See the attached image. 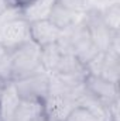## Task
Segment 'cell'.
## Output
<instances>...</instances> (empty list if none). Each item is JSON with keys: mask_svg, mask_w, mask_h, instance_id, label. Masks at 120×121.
<instances>
[{"mask_svg": "<svg viewBox=\"0 0 120 121\" xmlns=\"http://www.w3.org/2000/svg\"><path fill=\"white\" fill-rule=\"evenodd\" d=\"M30 41V23L20 13V9L11 7L0 16V44L9 51Z\"/></svg>", "mask_w": 120, "mask_h": 121, "instance_id": "cell-1", "label": "cell"}, {"mask_svg": "<svg viewBox=\"0 0 120 121\" xmlns=\"http://www.w3.org/2000/svg\"><path fill=\"white\" fill-rule=\"evenodd\" d=\"M41 48L28 41L10 51V66H11V82L27 78L34 73L44 72L40 59Z\"/></svg>", "mask_w": 120, "mask_h": 121, "instance_id": "cell-2", "label": "cell"}, {"mask_svg": "<svg viewBox=\"0 0 120 121\" xmlns=\"http://www.w3.org/2000/svg\"><path fill=\"white\" fill-rule=\"evenodd\" d=\"M74 89H65L51 80L50 94L42 101L44 117L48 121H65L68 118L71 111L78 106Z\"/></svg>", "mask_w": 120, "mask_h": 121, "instance_id": "cell-3", "label": "cell"}, {"mask_svg": "<svg viewBox=\"0 0 120 121\" xmlns=\"http://www.w3.org/2000/svg\"><path fill=\"white\" fill-rule=\"evenodd\" d=\"M21 100L44 101L51 90V75L45 72L34 73L13 82Z\"/></svg>", "mask_w": 120, "mask_h": 121, "instance_id": "cell-4", "label": "cell"}, {"mask_svg": "<svg viewBox=\"0 0 120 121\" xmlns=\"http://www.w3.org/2000/svg\"><path fill=\"white\" fill-rule=\"evenodd\" d=\"M83 21H85L88 32H89L95 47L97 48V51L99 52L109 51L113 39L120 32H113L112 30H109L107 26L102 21V18L99 16V11H95V10H90L85 14Z\"/></svg>", "mask_w": 120, "mask_h": 121, "instance_id": "cell-5", "label": "cell"}, {"mask_svg": "<svg viewBox=\"0 0 120 121\" xmlns=\"http://www.w3.org/2000/svg\"><path fill=\"white\" fill-rule=\"evenodd\" d=\"M83 85L86 90L105 106H109L110 103L119 100V83H113L102 76L86 73Z\"/></svg>", "mask_w": 120, "mask_h": 121, "instance_id": "cell-6", "label": "cell"}, {"mask_svg": "<svg viewBox=\"0 0 120 121\" xmlns=\"http://www.w3.org/2000/svg\"><path fill=\"white\" fill-rule=\"evenodd\" d=\"M64 31L60 30L50 20L30 23V39L35 42L40 48L58 42Z\"/></svg>", "mask_w": 120, "mask_h": 121, "instance_id": "cell-7", "label": "cell"}, {"mask_svg": "<svg viewBox=\"0 0 120 121\" xmlns=\"http://www.w3.org/2000/svg\"><path fill=\"white\" fill-rule=\"evenodd\" d=\"M57 0H32L27 6L20 9L21 17L27 23H35L48 20Z\"/></svg>", "mask_w": 120, "mask_h": 121, "instance_id": "cell-8", "label": "cell"}, {"mask_svg": "<svg viewBox=\"0 0 120 121\" xmlns=\"http://www.w3.org/2000/svg\"><path fill=\"white\" fill-rule=\"evenodd\" d=\"M21 99L16 90V86L13 82H7L4 90L0 97V118L3 121H11L14 117V113L20 104Z\"/></svg>", "mask_w": 120, "mask_h": 121, "instance_id": "cell-9", "label": "cell"}, {"mask_svg": "<svg viewBox=\"0 0 120 121\" xmlns=\"http://www.w3.org/2000/svg\"><path fill=\"white\" fill-rule=\"evenodd\" d=\"M85 14H78V13H74L68 9H65L64 6H61L60 3L57 1L52 11H51V16H50V21L52 24H55L60 30L65 31L71 27H74L75 24L81 23L83 20Z\"/></svg>", "mask_w": 120, "mask_h": 121, "instance_id": "cell-10", "label": "cell"}, {"mask_svg": "<svg viewBox=\"0 0 120 121\" xmlns=\"http://www.w3.org/2000/svg\"><path fill=\"white\" fill-rule=\"evenodd\" d=\"M44 117V107L41 101L21 100L11 121H41Z\"/></svg>", "mask_w": 120, "mask_h": 121, "instance_id": "cell-11", "label": "cell"}, {"mask_svg": "<svg viewBox=\"0 0 120 121\" xmlns=\"http://www.w3.org/2000/svg\"><path fill=\"white\" fill-rule=\"evenodd\" d=\"M62 55H64V51L61 49L58 42L42 47L40 51V59H41L42 70L48 75H52L60 63Z\"/></svg>", "mask_w": 120, "mask_h": 121, "instance_id": "cell-12", "label": "cell"}, {"mask_svg": "<svg viewBox=\"0 0 120 121\" xmlns=\"http://www.w3.org/2000/svg\"><path fill=\"white\" fill-rule=\"evenodd\" d=\"M86 68L74 54H64L52 75H85Z\"/></svg>", "mask_w": 120, "mask_h": 121, "instance_id": "cell-13", "label": "cell"}, {"mask_svg": "<svg viewBox=\"0 0 120 121\" xmlns=\"http://www.w3.org/2000/svg\"><path fill=\"white\" fill-rule=\"evenodd\" d=\"M119 73H120V56L112 52H105L102 68L99 72V76L113 82L119 83Z\"/></svg>", "mask_w": 120, "mask_h": 121, "instance_id": "cell-14", "label": "cell"}, {"mask_svg": "<svg viewBox=\"0 0 120 121\" xmlns=\"http://www.w3.org/2000/svg\"><path fill=\"white\" fill-rule=\"evenodd\" d=\"M102 21L113 32H120V3L110 4L99 11Z\"/></svg>", "mask_w": 120, "mask_h": 121, "instance_id": "cell-15", "label": "cell"}, {"mask_svg": "<svg viewBox=\"0 0 120 121\" xmlns=\"http://www.w3.org/2000/svg\"><path fill=\"white\" fill-rule=\"evenodd\" d=\"M65 121H102L95 113H92L89 108L82 107V106H76L71 114L68 116V118Z\"/></svg>", "mask_w": 120, "mask_h": 121, "instance_id": "cell-16", "label": "cell"}, {"mask_svg": "<svg viewBox=\"0 0 120 121\" xmlns=\"http://www.w3.org/2000/svg\"><path fill=\"white\" fill-rule=\"evenodd\" d=\"M61 6L65 9L78 13V14H86L88 13V3L86 0H57Z\"/></svg>", "mask_w": 120, "mask_h": 121, "instance_id": "cell-17", "label": "cell"}, {"mask_svg": "<svg viewBox=\"0 0 120 121\" xmlns=\"http://www.w3.org/2000/svg\"><path fill=\"white\" fill-rule=\"evenodd\" d=\"M10 1V4L13 6V7H17V9H23L24 6H27L28 3H31L32 0H9Z\"/></svg>", "mask_w": 120, "mask_h": 121, "instance_id": "cell-18", "label": "cell"}, {"mask_svg": "<svg viewBox=\"0 0 120 121\" xmlns=\"http://www.w3.org/2000/svg\"><path fill=\"white\" fill-rule=\"evenodd\" d=\"M13 6L10 4V1L9 0H0V16L1 14H4L9 9H11Z\"/></svg>", "mask_w": 120, "mask_h": 121, "instance_id": "cell-19", "label": "cell"}, {"mask_svg": "<svg viewBox=\"0 0 120 121\" xmlns=\"http://www.w3.org/2000/svg\"><path fill=\"white\" fill-rule=\"evenodd\" d=\"M6 85H7V82H6L4 79H1V78H0V97H1V93H3V90H4Z\"/></svg>", "mask_w": 120, "mask_h": 121, "instance_id": "cell-20", "label": "cell"}, {"mask_svg": "<svg viewBox=\"0 0 120 121\" xmlns=\"http://www.w3.org/2000/svg\"><path fill=\"white\" fill-rule=\"evenodd\" d=\"M0 121H3V120H1V118H0Z\"/></svg>", "mask_w": 120, "mask_h": 121, "instance_id": "cell-21", "label": "cell"}]
</instances>
